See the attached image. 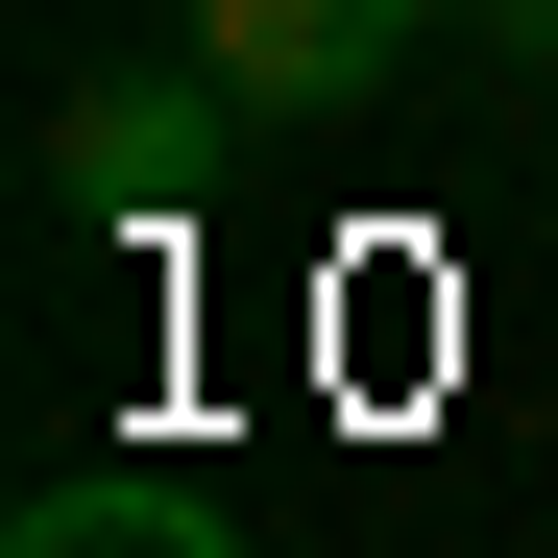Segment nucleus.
Wrapping results in <instances>:
<instances>
[{"label": "nucleus", "mask_w": 558, "mask_h": 558, "mask_svg": "<svg viewBox=\"0 0 558 558\" xmlns=\"http://www.w3.org/2000/svg\"><path fill=\"white\" fill-rule=\"evenodd\" d=\"M219 170H243V98L170 49V73H98V98L49 122V219H98V243H122V219H195Z\"/></svg>", "instance_id": "1"}, {"label": "nucleus", "mask_w": 558, "mask_h": 558, "mask_svg": "<svg viewBox=\"0 0 558 558\" xmlns=\"http://www.w3.org/2000/svg\"><path fill=\"white\" fill-rule=\"evenodd\" d=\"M413 25H437V0H195V73H219L243 122H340Z\"/></svg>", "instance_id": "2"}, {"label": "nucleus", "mask_w": 558, "mask_h": 558, "mask_svg": "<svg viewBox=\"0 0 558 558\" xmlns=\"http://www.w3.org/2000/svg\"><path fill=\"white\" fill-rule=\"evenodd\" d=\"M461 25H486V49H510V73H558V0H461Z\"/></svg>", "instance_id": "3"}]
</instances>
